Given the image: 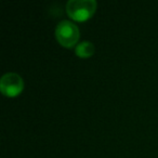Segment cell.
Wrapping results in <instances>:
<instances>
[{
	"instance_id": "1",
	"label": "cell",
	"mask_w": 158,
	"mask_h": 158,
	"mask_svg": "<svg viewBox=\"0 0 158 158\" xmlns=\"http://www.w3.org/2000/svg\"><path fill=\"white\" fill-rule=\"evenodd\" d=\"M97 7L98 3L95 0H68L66 3V12L73 20L84 22L93 15Z\"/></svg>"
},
{
	"instance_id": "2",
	"label": "cell",
	"mask_w": 158,
	"mask_h": 158,
	"mask_svg": "<svg viewBox=\"0 0 158 158\" xmlns=\"http://www.w3.org/2000/svg\"><path fill=\"white\" fill-rule=\"evenodd\" d=\"M55 37L57 41L66 48L75 46L79 39V28L73 22L63 20L56 25Z\"/></svg>"
},
{
	"instance_id": "3",
	"label": "cell",
	"mask_w": 158,
	"mask_h": 158,
	"mask_svg": "<svg viewBox=\"0 0 158 158\" xmlns=\"http://www.w3.org/2000/svg\"><path fill=\"white\" fill-rule=\"evenodd\" d=\"M23 88L24 81L18 73H6L0 79V90L6 97H16L22 92Z\"/></svg>"
},
{
	"instance_id": "4",
	"label": "cell",
	"mask_w": 158,
	"mask_h": 158,
	"mask_svg": "<svg viewBox=\"0 0 158 158\" xmlns=\"http://www.w3.org/2000/svg\"><path fill=\"white\" fill-rule=\"evenodd\" d=\"M75 53L79 57H89L94 53V46L91 41H81L79 42L75 49Z\"/></svg>"
}]
</instances>
